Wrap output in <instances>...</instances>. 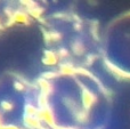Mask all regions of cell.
Here are the masks:
<instances>
[{"label": "cell", "instance_id": "6da1fadb", "mask_svg": "<svg viewBox=\"0 0 130 129\" xmlns=\"http://www.w3.org/2000/svg\"><path fill=\"white\" fill-rule=\"evenodd\" d=\"M73 49H74V52H75L76 54H80V53H82V50H83V46H82V43L75 42V43L73 45Z\"/></svg>", "mask_w": 130, "mask_h": 129}, {"label": "cell", "instance_id": "7a4b0ae2", "mask_svg": "<svg viewBox=\"0 0 130 129\" xmlns=\"http://www.w3.org/2000/svg\"><path fill=\"white\" fill-rule=\"evenodd\" d=\"M0 129H16L14 126H0Z\"/></svg>", "mask_w": 130, "mask_h": 129}]
</instances>
